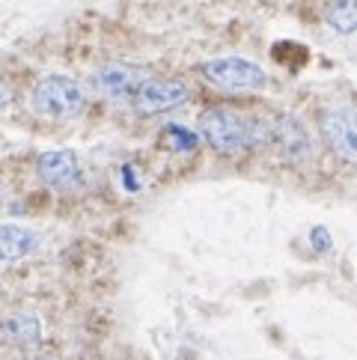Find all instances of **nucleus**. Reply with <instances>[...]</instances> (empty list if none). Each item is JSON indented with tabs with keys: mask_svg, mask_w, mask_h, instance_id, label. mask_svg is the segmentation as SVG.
<instances>
[{
	"mask_svg": "<svg viewBox=\"0 0 357 360\" xmlns=\"http://www.w3.org/2000/svg\"><path fill=\"white\" fill-rule=\"evenodd\" d=\"M86 105V96L78 81L66 75H45L33 86V108L51 120H74Z\"/></svg>",
	"mask_w": 357,
	"mask_h": 360,
	"instance_id": "1",
	"label": "nucleus"
},
{
	"mask_svg": "<svg viewBox=\"0 0 357 360\" xmlns=\"http://www.w3.org/2000/svg\"><path fill=\"white\" fill-rule=\"evenodd\" d=\"M200 75L212 86L226 89V93H259L268 86V75L262 66L245 57H218L200 66Z\"/></svg>",
	"mask_w": 357,
	"mask_h": 360,
	"instance_id": "2",
	"label": "nucleus"
},
{
	"mask_svg": "<svg viewBox=\"0 0 357 360\" xmlns=\"http://www.w3.org/2000/svg\"><path fill=\"white\" fill-rule=\"evenodd\" d=\"M200 134L218 152H238L250 146V122L226 108H209L200 113Z\"/></svg>",
	"mask_w": 357,
	"mask_h": 360,
	"instance_id": "3",
	"label": "nucleus"
},
{
	"mask_svg": "<svg viewBox=\"0 0 357 360\" xmlns=\"http://www.w3.org/2000/svg\"><path fill=\"white\" fill-rule=\"evenodd\" d=\"M190 98V86L178 78H146L134 89V96L129 98L134 113L140 117H158V113H167L178 105H185Z\"/></svg>",
	"mask_w": 357,
	"mask_h": 360,
	"instance_id": "4",
	"label": "nucleus"
},
{
	"mask_svg": "<svg viewBox=\"0 0 357 360\" xmlns=\"http://www.w3.org/2000/svg\"><path fill=\"white\" fill-rule=\"evenodd\" d=\"M318 131H322L325 143L337 152L342 161L357 158V134H354V113L351 108H337V110H322L318 117Z\"/></svg>",
	"mask_w": 357,
	"mask_h": 360,
	"instance_id": "5",
	"label": "nucleus"
},
{
	"mask_svg": "<svg viewBox=\"0 0 357 360\" xmlns=\"http://www.w3.org/2000/svg\"><path fill=\"white\" fill-rule=\"evenodd\" d=\"M36 176L45 185L54 188H72L81 182V158L72 149H51L36 158Z\"/></svg>",
	"mask_w": 357,
	"mask_h": 360,
	"instance_id": "6",
	"label": "nucleus"
},
{
	"mask_svg": "<svg viewBox=\"0 0 357 360\" xmlns=\"http://www.w3.org/2000/svg\"><path fill=\"white\" fill-rule=\"evenodd\" d=\"M143 81L146 75L134 66H105L96 72V86L113 101H129Z\"/></svg>",
	"mask_w": 357,
	"mask_h": 360,
	"instance_id": "7",
	"label": "nucleus"
},
{
	"mask_svg": "<svg viewBox=\"0 0 357 360\" xmlns=\"http://www.w3.org/2000/svg\"><path fill=\"white\" fill-rule=\"evenodd\" d=\"M268 140H274L286 158H307L313 152L307 131H304L301 122L292 120V117H277L274 128H268Z\"/></svg>",
	"mask_w": 357,
	"mask_h": 360,
	"instance_id": "8",
	"label": "nucleus"
},
{
	"mask_svg": "<svg viewBox=\"0 0 357 360\" xmlns=\"http://www.w3.org/2000/svg\"><path fill=\"white\" fill-rule=\"evenodd\" d=\"M36 233L21 224H0V262H18L36 248Z\"/></svg>",
	"mask_w": 357,
	"mask_h": 360,
	"instance_id": "9",
	"label": "nucleus"
},
{
	"mask_svg": "<svg viewBox=\"0 0 357 360\" xmlns=\"http://www.w3.org/2000/svg\"><path fill=\"white\" fill-rule=\"evenodd\" d=\"M6 333L18 345L30 349V345H36L42 340V325H39V319H36V316H12L6 321Z\"/></svg>",
	"mask_w": 357,
	"mask_h": 360,
	"instance_id": "10",
	"label": "nucleus"
},
{
	"mask_svg": "<svg viewBox=\"0 0 357 360\" xmlns=\"http://www.w3.org/2000/svg\"><path fill=\"white\" fill-rule=\"evenodd\" d=\"M327 24L342 36L354 33V27H357V4L354 0H334L330 9H327Z\"/></svg>",
	"mask_w": 357,
	"mask_h": 360,
	"instance_id": "11",
	"label": "nucleus"
},
{
	"mask_svg": "<svg viewBox=\"0 0 357 360\" xmlns=\"http://www.w3.org/2000/svg\"><path fill=\"white\" fill-rule=\"evenodd\" d=\"M310 244H313L318 253H327L330 248H334V238H330V233H327L325 226H313L310 229Z\"/></svg>",
	"mask_w": 357,
	"mask_h": 360,
	"instance_id": "12",
	"label": "nucleus"
},
{
	"mask_svg": "<svg viewBox=\"0 0 357 360\" xmlns=\"http://www.w3.org/2000/svg\"><path fill=\"white\" fill-rule=\"evenodd\" d=\"M12 105V86L6 81H0V110Z\"/></svg>",
	"mask_w": 357,
	"mask_h": 360,
	"instance_id": "13",
	"label": "nucleus"
},
{
	"mask_svg": "<svg viewBox=\"0 0 357 360\" xmlns=\"http://www.w3.org/2000/svg\"><path fill=\"white\" fill-rule=\"evenodd\" d=\"M39 360H57V357H48V354H42V357H39Z\"/></svg>",
	"mask_w": 357,
	"mask_h": 360,
	"instance_id": "14",
	"label": "nucleus"
}]
</instances>
